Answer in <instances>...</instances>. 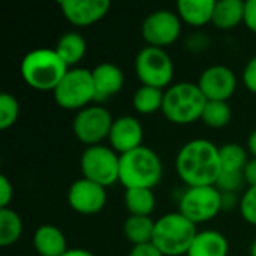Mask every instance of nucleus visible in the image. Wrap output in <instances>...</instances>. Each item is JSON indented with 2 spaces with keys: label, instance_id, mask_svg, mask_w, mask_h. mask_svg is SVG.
Instances as JSON below:
<instances>
[{
  "label": "nucleus",
  "instance_id": "nucleus-30",
  "mask_svg": "<svg viewBox=\"0 0 256 256\" xmlns=\"http://www.w3.org/2000/svg\"><path fill=\"white\" fill-rule=\"evenodd\" d=\"M240 210L246 222L256 225V186L249 188L244 192L240 202Z\"/></svg>",
  "mask_w": 256,
  "mask_h": 256
},
{
  "label": "nucleus",
  "instance_id": "nucleus-25",
  "mask_svg": "<svg viewBox=\"0 0 256 256\" xmlns=\"http://www.w3.org/2000/svg\"><path fill=\"white\" fill-rule=\"evenodd\" d=\"M164 96L160 88L141 86L134 94V106L141 114H153L156 111H162Z\"/></svg>",
  "mask_w": 256,
  "mask_h": 256
},
{
  "label": "nucleus",
  "instance_id": "nucleus-31",
  "mask_svg": "<svg viewBox=\"0 0 256 256\" xmlns=\"http://www.w3.org/2000/svg\"><path fill=\"white\" fill-rule=\"evenodd\" d=\"M243 82L252 93H256V56L248 62L243 70Z\"/></svg>",
  "mask_w": 256,
  "mask_h": 256
},
{
  "label": "nucleus",
  "instance_id": "nucleus-20",
  "mask_svg": "<svg viewBox=\"0 0 256 256\" xmlns=\"http://www.w3.org/2000/svg\"><path fill=\"white\" fill-rule=\"evenodd\" d=\"M244 4L242 0H219L216 2L213 24L218 28L230 30L237 27L242 21L244 22Z\"/></svg>",
  "mask_w": 256,
  "mask_h": 256
},
{
  "label": "nucleus",
  "instance_id": "nucleus-7",
  "mask_svg": "<svg viewBox=\"0 0 256 256\" xmlns=\"http://www.w3.org/2000/svg\"><path fill=\"white\" fill-rule=\"evenodd\" d=\"M224 207V195L216 186L189 188L180 198L178 213L192 224L214 219Z\"/></svg>",
  "mask_w": 256,
  "mask_h": 256
},
{
  "label": "nucleus",
  "instance_id": "nucleus-2",
  "mask_svg": "<svg viewBox=\"0 0 256 256\" xmlns=\"http://www.w3.org/2000/svg\"><path fill=\"white\" fill-rule=\"evenodd\" d=\"M162 178V162L148 147L120 154L118 182L126 189H153Z\"/></svg>",
  "mask_w": 256,
  "mask_h": 256
},
{
  "label": "nucleus",
  "instance_id": "nucleus-24",
  "mask_svg": "<svg viewBox=\"0 0 256 256\" xmlns=\"http://www.w3.org/2000/svg\"><path fill=\"white\" fill-rule=\"evenodd\" d=\"M22 232V220L12 208H0V246L16 243Z\"/></svg>",
  "mask_w": 256,
  "mask_h": 256
},
{
  "label": "nucleus",
  "instance_id": "nucleus-9",
  "mask_svg": "<svg viewBox=\"0 0 256 256\" xmlns=\"http://www.w3.org/2000/svg\"><path fill=\"white\" fill-rule=\"evenodd\" d=\"M120 156L105 146L87 147L81 156V171L84 178L104 188L118 182Z\"/></svg>",
  "mask_w": 256,
  "mask_h": 256
},
{
  "label": "nucleus",
  "instance_id": "nucleus-32",
  "mask_svg": "<svg viewBox=\"0 0 256 256\" xmlns=\"http://www.w3.org/2000/svg\"><path fill=\"white\" fill-rule=\"evenodd\" d=\"M12 195H14L12 184L9 183L8 177L2 174L0 176V208H6L8 207V204L12 200Z\"/></svg>",
  "mask_w": 256,
  "mask_h": 256
},
{
  "label": "nucleus",
  "instance_id": "nucleus-4",
  "mask_svg": "<svg viewBox=\"0 0 256 256\" xmlns=\"http://www.w3.org/2000/svg\"><path fill=\"white\" fill-rule=\"evenodd\" d=\"M196 234L195 224L180 213H170L156 220L152 243L164 256L188 255Z\"/></svg>",
  "mask_w": 256,
  "mask_h": 256
},
{
  "label": "nucleus",
  "instance_id": "nucleus-1",
  "mask_svg": "<svg viewBox=\"0 0 256 256\" xmlns=\"http://www.w3.org/2000/svg\"><path fill=\"white\" fill-rule=\"evenodd\" d=\"M176 170L189 188L214 186L222 172L219 148L208 140L189 141L177 154Z\"/></svg>",
  "mask_w": 256,
  "mask_h": 256
},
{
  "label": "nucleus",
  "instance_id": "nucleus-6",
  "mask_svg": "<svg viewBox=\"0 0 256 256\" xmlns=\"http://www.w3.org/2000/svg\"><path fill=\"white\" fill-rule=\"evenodd\" d=\"M54 99L57 105L64 110H84V106L94 100V84L92 70L82 68H72L66 72L63 80L54 88Z\"/></svg>",
  "mask_w": 256,
  "mask_h": 256
},
{
  "label": "nucleus",
  "instance_id": "nucleus-34",
  "mask_svg": "<svg viewBox=\"0 0 256 256\" xmlns=\"http://www.w3.org/2000/svg\"><path fill=\"white\" fill-rule=\"evenodd\" d=\"M244 24L256 33V0H248L244 4Z\"/></svg>",
  "mask_w": 256,
  "mask_h": 256
},
{
  "label": "nucleus",
  "instance_id": "nucleus-29",
  "mask_svg": "<svg viewBox=\"0 0 256 256\" xmlns=\"http://www.w3.org/2000/svg\"><path fill=\"white\" fill-rule=\"evenodd\" d=\"M243 182H244L243 172H225V171H222L214 186L220 192L232 194V192H236V190H238L242 188Z\"/></svg>",
  "mask_w": 256,
  "mask_h": 256
},
{
  "label": "nucleus",
  "instance_id": "nucleus-5",
  "mask_svg": "<svg viewBox=\"0 0 256 256\" xmlns=\"http://www.w3.org/2000/svg\"><path fill=\"white\" fill-rule=\"evenodd\" d=\"M206 104L207 99L200 90L198 84L180 82L166 90L164 96L162 112L171 123L189 124L201 120Z\"/></svg>",
  "mask_w": 256,
  "mask_h": 256
},
{
  "label": "nucleus",
  "instance_id": "nucleus-12",
  "mask_svg": "<svg viewBox=\"0 0 256 256\" xmlns=\"http://www.w3.org/2000/svg\"><path fill=\"white\" fill-rule=\"evenodd\" d=\"M237 80L234 72L222 64L207 68L198 81V87L207 100L226 102L236 92Z\"/></svg>",
  "mask_w": 256,
  "mask_h": 256
},
{
  "label": "nucleus",
  "instance_id": "nucleus-18",
  "mask_svg": "<svg viewBox=\"0 0 256 256\" xmlns=\"http://www.w3.org/2000/svg\"><path fill=\"white\" fill-rule=\"evenodd\" d=\"M216 2L214 0H178L177 10L180 20L184 22L201 27L213 21Z\"/></svg>",
  "mask_w": 256,
  "mask_h": 256
},
{
  "label": "nucleus",
  "instance_id": "nucleus-8",
  "mask_svg": "<svg viewBox=\"0 0 256 256\" xmlns=\"http://www.w3.org/2000/svg\"><path fill=\"white\" fill-rule=\"evenodd\" d=\"M135 72L142 86L164 88L174 75V64L166 51L158 46L142 48L135 58Z\"/></svg>",
  "mask_w": 256,
  "mask_h": 256
},
{
  "label": "nucleus",
  "instance_id": "nucleus-15",
  "mask_svg": "<svg viewBox=\"0 0 256 256\" xmlns=\"http://www.w3.org/2000/svg\"><path fill=\"white\" fill-rule=\"evenodd\" d=\"M144 130L141 123L132 116H123L112 122L110 130V144L114 152L124 154L141 147Z\"/></svg>",
  "mask_w": 256,
  "mask_h": 256
},
{
  "label": "nucleus",
  "instance_id": "nucleus-19",
  "mask_svg": "<svg viewBox=\"0 0 256 256\" xmlns=\"http://www.w3.org/2000/svg\"><path fill=\"white\" fill-rule=\"evenodd\" d=\"M228 240L216 231L198 232L188 256H228Z\"/></svg>",
  "mask_w": 256,
  "mask_h": 256
},
{
  "label": "nucleus",
  "instance_id": "nucleus-22",
  "mask_svg": "<svg viewBox=\"0 0 256 256\" xmlns=\"http://www.w3.org/2000/svg\"><path fill=\"white\" fill-rule=\"evenodd\" d=\"M154 224L156 222H153L148 216H129L123 226L124 237L134 246L152 243Z\"/></svg>",
  "mask_w": 256,
  "mask_h": 256
},
{
  "label": "nucleus",
  "instance_id": "nucleus-3",
  "mask_svg": "<svg viewBox=\"0 0 256 256\" xmlns=\"http://www.w3.org/2000/svg\"><path fill=\"white\" fill-rule=\"evenodd\" d=\"M69 68L56 52V50L39 48L24 56L21 62L22 80L36 90H52L63 80Z\"/></svg>",
  "mask_w": 256,
  "mask_h": 256
},
{
  "label": "nucleus",
  "instance_id": "nucleus-11",
  "mask_svg": "<svg viewBox=\"0 0 256 256\" xmlns=\"http://www.w3.org/2000/svg\"><path fill=\"white\" fill-rule=\"evenodd\" d=\"M141 32L148 46H168L178 39L182 32V20L176 12L164 9L156 10L144 20Z\"/></svg>",
  "mask_w": 256,
  "mask_h": 256
},
{
  "label": "nucleus",
  "instance_id": "nucleus-37",
  "mask_svg": "<svg viewBox=\"0 0 256 256\" xmlns=\"http://www.w3.org/2000/svg\"><path fill=\"white\" fill-rule=\"evenodd\" d=\"M248 144H249V150H250V153L255 156V159H256V130H254V132H252V135L249 136Z\"/></svg>",
  "mask_w": 256,
  "mask_h": 256
},
{
  "label": "nucleus",
  "instance_id": "nucleus-21",
  "mask_svg": "<svg viewBox=\"0 0 256 256\" xmlns=\"http://www.w3.org/2000/svg\"><path fill=\"white\" fill-rule=\"evenodd\" d=\"M86 50H87L86 39L76 32L64 33L58 39L57 46H56V52L66 63L68 68L76 64L78 62H81V58L86 54Z\"/></svg>",
  "mask_w": 256,
  "mask_h": 256
},
{
  "label": "nucleus",
  "instance_id": "nucleus-35",
  "mask_svg": "<svg viewBox=\"0 0 256 256\" xmlns=\"http://www.w3.org/2000/svg\"><path fill=\"white\" fill-rule=\"evenodd\" d=\"M243 176H244V182L249 183V186H256V159L254 158L252 160L248 162V165L243 170Z\"/></svg>",
  "mask_w": 256,
  "mask_h": 256
},
{
  "label": "nucleus",
  "instance_id": "nucleus-28",
  "mask_svg": "<svg viewBox=\"0 0 256 256\" xmlns=\"http://www.w3.org/2000/svg\"><path fill=\"white\" fill-rule=\"evenodd\" d=\"M20 114V105L14 94L2 93L0 94V129L10 128Z\"/></svg>",
  "mask_w": 256,
  "mask_h": 256
},
{
  "label": "nucleus",
  "instance_id": "nucleus-36",
  "mask_svg": "<svg viewBox=\"0 0 256 256\" xmlns=\"http://www.w3.org/2000/svg\"><path fill=\"white\" fill-rule=\"evenodd\" d=\"M63 256H94L92 252L84 249H69Z\"/></svg>",
  "mask_w": 256,
  "mask_h": 256
},
{
  "label": "nucleus",
  "instance_id": "nucleus-38",
  "mask_svg": "<svg viewBox=\"0 0 256 256\" xmlns=\"http://www.w3.org/2000/svg\"><path fill=\"white\" fill-rule=\"evenodd\" d=\"M250 256H256V240L255 243L252 244V248H250Z\"/></svg>",
  "mask_w": 256,
  "mask_h": 256
},
{
  "label": "nucleus",
  "instance_id": "nucleus-26",
  "mask_svg": "<svg viewBox=\"0 0 256 256\" xmlns=\"http://www.w3.org/2000/svg\"><path fill=\"white\" fill-rule=\"evenodd\" d=\"M220 168L225 172H243L248 165V154L238 144H225L219 148Z\"/></svg>",
  "mask_w": 256,
  "mask_h": 256
},
{
  "label": "nucleus",
  "instance_id": "nucleus-23",
  "mask_svg": "<svg viewBox=\"0 0 256 256\" xmlns=\"http://www.w3.org/2000/svg\"><path fill=\"white\" fill-rule=\"evenodd\" d=\"M124 204L130 216H150L156 206L152 189H126Z\"/></svg>",
  "mask_w": 256,
  "mask_h": 256
},
{
  "label": "nucleus",
  "instance_id": "nucleus-27",
  "mask_svg": "<svg viewBox=\"0 0 256 256\" xmlns=\"http://www.w3.org/2000/svg\"><path fill=\"white\" fill-rule=\"evenodd\" d=\"M201 120L210 128H224L231 120V108L228 102L222 100H207L202 111Z\"/></svg>",
  "mask_w": 256,
  "mask_h": 256
},
{
  "label": "nucleus",
  "instance_id": "nucleus-13",
  "mask_svg": "<svg viewBox=\"0 0 256 256\" xmlns=\"http://www.w3.org/2000/svg\"><path fill=\"white\" fill-rule=\"evenodd\" d=\"M68 202L72 210L81 214L99 213L106 202L105 188L87 178L76 180L68 192Z\"/></svg>",
  "mask_w": 256,
  "mask_h": 256
},
{
  "label": "nucleus",
  "instance_id": "nucleus-33",
  "mask_svg": "<svg viewBox=\"0 0 256 256\" xmlns=\"http://www.w3.org/2000/svg\"><path fill=\"white\" fill-rule=\"evenodd\" d=\"M128 256H164L162 252L153 244V243H146V244H138L134 246L132 250Z\"/></svg>",
  "mask_w": 256,
  "mask_h": 256
},
{
  "label": "nucleus",
  "instance_id": "nucleus-14",
  "mask_svg": "<svg viewBox=\"0 0 256 256\" xmlns=\"http://www.w3.org/2000/svg\"><path fill=\"white\" fill-rule=\"evenodd\" d=\"M60 8L69 22L87 27L102 20L108 14L111 3L108 0H64L60 2Z\"/></svg>",
  "mask_w": 256,
  "mask_h": 256
},
{
  "label": "nucleus",
  "instance_id": "nucleus-16",
  "mask_svg": "<svg viewBox=\"0 0 256 256\" xmlns=\"http://www.w3.org/2000/svg\"><path fill=\"white\" fill-rule=\"evenodd\" d=\"M93 84H94V100L104 102L111 96L117 94L124 82L123 70L112 63H100L93 70Z\"/></svg>",
  "mask_w": 256,
  "mask_h": 256
},
{
  "label": "nucleus",
  "instance_id": "nucleus-17",
  "mask_svg": "<svg viewBox=\"0 0 256 256\" xmlns=\"http://www.w3.org/2000/svg\"><path fill=\"white\" fill-rule=\"evenodd\" d=\"M33 246L40 256H63L69 249L63 232L54 225H42L36 230Z\"/></svg>",
  "mask_w": 256,
  "mask_h": 256
},
{
  "label": "nucleus",
  "instance_id": "nucleus-10",
  "mask_svg": "<svg viewBox=\"0 0 256 256\" xmlns=\"http://www.w3.org/2000/svg\"><path fill=\"white\" fill-rule=\"evenodd\" d=\"M112 117L110 111L104 106H87L81 110L74 118V134L75 136L87 144L99 146V142L110 136V130L112 126Z\"/></svg>",
  "mask_w": 256,
  "mask_h": 256
}]
</instances>
